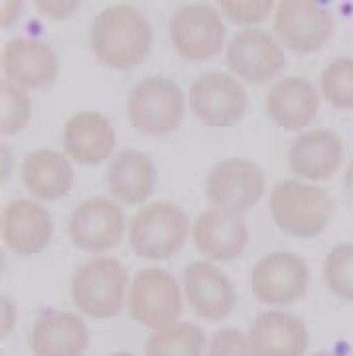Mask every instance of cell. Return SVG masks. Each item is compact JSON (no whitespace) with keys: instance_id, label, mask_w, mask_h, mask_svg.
I'll return each mask as SVG.
<instances>
[{"instance_id":"obj_1","label":"cell","mask_w":353,"mask_h":356,"mask_svg":"<svg viewBox=\"0 0 353 356\" xmlns=\"http://www.w3.org/2000/svg\"><path fill=\"white\" fill-rule=\"evenodd\" d=\"M89 44L103 65L126 72L150 54V24L132 4H111L95 16Z\"/></svg>"},{"instance_id":"obj_2","label":"cell","mask_w":353,"mask_h":356,"mask_svg":"<svg viewBox=\"0 0 353 356\" xmlns=\"http://www.w3.org/2000/svg\"><path fill=\"white\" fill-rule=\"evenodd\" d=\"M270 216L278 229L294 238H316L328 228L334 204L322 186L282 180L270 192Z\"/></svg>"},{"instance_id":"obj_3","label":"cell","mask_w":353,"mask_h":356,"mask_svg":"<svg viewBox=\"0 0 353 356\" xmlns=\"http://www.w3.org/2000/svg\"><path fill=\"white\" fill-rule=\"evenodd\" d=\"M186 97L174 79L150 76L140 79L126 99L130 125L150 137H162L176 131L184 121Z\"/></svg>"},{"instance_id":"obj_4","label":"cell","mask_w":353,"mask_h":356,"mask_svg":"<svg viewBox=\"0 0 353 356\" xmlns=\"http://www.w3.org/2000/svg\"><path fill=\"white\" fill-rule=\"evenodd\" d=\"M128 271L114 257H95L79 267L71 280L76 307L91 318L117 317L128 297Z\"/></svg>"},{"instance_id":"obj_5","label":"cell","mask_w":353,"mask_h":356,"mask_svg":"<svg viewBox=\"0 0 353 356\" xmlns=\"http://www.w3.org/2000/svg\"><path fill=\"white\" fill-rule=\"evenodd\" d=\"M188 216L168 202L144 206L128 224V243L135 255L148 261L168 259L188 238Z\"/></svg>"},{"instance_id":"obj_6","label":"cell","mask_w":353,"mask_h":356,"mask_svg":"<svg viewBox=\"0 0 353 356\" xmlns=\"http://www.w3.org/2000/svg\"><path fill=\"white\" fill-rule=\"evenodd\" d=\"M126 305L130 317L152 331L174 325L182 313V293L176 277L158 267L142 269L128 287Z\"/></svg>"},{"instance_id":"obj_7","label":"cell","mask_w":353,"mask_h":356,"mask_svg":"<svg viewBox=\"0 0 353 356\" xmlns=\"http://www.w3.org/2000/svg\"><path fill=\"white\" fill-rule=\"evenodd\" d=\"M245 86L225 72H207L189 88V109L205 127H233L247 113Z\"/></svg>"},{"instance_id":"obj_8","label":"cell","mask_w":353,"mask_h":356,"mask_svg":"<svg viewBox=\"0 0 353 356\" xmlns=\"http://www.w3.org/2000/svg\"><path fill=\"white\" fill-rule=\"evenodd\" d=\"M310 285L304 257L292 252H273L261 257L251 273V289L263 305L286 307L302 299Z\"/></svg>"},{"instance_id":"obj_9","label":"cell","mask_w":353,"mask_h":356,"mask_svg":"<svg viewBox=\"0 0 353 356\" xmlns=\"http://www.w3.org/2000/svg\"><path fill=\"white\" fill-rule=\"evenodd\" d=\"M265 192V175L249 159H227L212 168L205 180V196L212 208L245 214L261 200Z\"/></svg>"},{"instance_id":"obj_10","label":"cell","mask_w":353,"mask_h":356,"mask_svg":"<svg viewBox=\"0 0 353 356\" xmlns=\"http://www.w3.org/2000/svg\"><path fill=\"white\" fill-rule=\"evenodd\" d=\"M170 42L186 60H209L225 44V24L209 4H184L170 20Z\"/></svg>"},{"instance_id":"obj_11","label":"cell","mask_w":353,"mask_h":356,"mask_svg":"<svg viewBox=\"0 0 353 356\" xmlns=\"http://www.w3.org/2000/svg\"><path fill=\"white\" fill-rule=\"evenodd\" d=\"M275 28L289 50L314 54L332 38L334 18L312 0H282L277 6Z\"/></svg>"},{"instance_id":"obj_12","label":"cell","mask_w":353,"mask_h":356,"mask_svg":"<svg viewBox=\"0 0 353 356\" xmlns=\"http://www.w3.org/2000/svg\"><path fill=\"white\" fill-rule=\"evenodd\" d=\"M229 72L247 83H268L284 67V51L265 30L247 28L237 32L225 51Z\"/></svg>"},{"instance_id":"obj_13","label":"cell","mask_w":353,"mask_h":356,"mask_svg":"<svg viewBox=\"0 0 353 356\" xmlns=\"http://www.w3.org/2000/svg\"><path fill=\"white\" fill-rule=\"evenodd\" d=\"M125 232L121 206L109 198H87L77 206L67 222L71 243L91 254H103L119 245Z\"/></svg>"},{"instance_id":"obj_14","label":"cell","mask_w":353,"mask_h":356,"mask_svg":"<svg viewBox=\"0 0 353 356\" xmlns=\"http://www.w3.org/2000/svg\"><path fill=\"white\" fill-rule=\"evenodd\" d=\"M2 242L16 255H36L48 248L53 234L50 212L36 200L16 198L2 208Z\"/></svg>"},{"instance_id":"obj_15","label":"cell","mask_w":353,"mask_h":356,"mask_svg":"<svg viewBox=\"0 0 353 356\" xmlns=\"http://www.w3.org/2000/svg\"><path fill=\"white\" fill-rule=\"evenodd\" d=\"M184 291L198 317L221 321L235 309V287L209 261H189L184 269Z\"/></svg>"},{"instance_id":"obj_16","label":"cell","mask_w":353,"mask_h":356,"mask_svg":"<svg viewBox=\"0 0 353 356\" xmlns=\"http://www.w3.org/2000/svg\"><path fill=\"white\" fill-rule=\"evenodd\" d=\"M191 238L207 259L233 261L247 250L249 228L241 214L209 208L198 216L191 228Z\"/></svg>"},{"instance_id":"obj_17","label":"cell","mask_w":353,"mask_h":356,"mask_svg":"<svg viewBox=\"0 0 353 356\" xmlns=\"http://www.w3.org/2000/svg\"><path fill=\"white\" fill-rule=\"evenodd\" d=\"M8 79L24 89H44L58 77V56L48 44L30 38H12L0 56Z\"/></svg>"},{"instance_id":"obj_18","label":"cell","mask_w":353,"mask_h":356,"mask_svg":"<svg viewBox=\"0 0 353 356\" xmlns=\"http://www.w3.org/2000/svg\"><path fill=\"white\" fill-rule=\"evenodd\" d=\"M343 161V143L332 129H310L289 147V166L304 180L320 182L329 178Z\"/></svg>"},{"instance_id":"obj_19","label":"cell","mask_w":353,"mask_h":356,"mask_svg":"<svg viewBox=\"0 0 353 356\" xmlns=\"http://www.w3.org/2000/svg\"><path fill=\"white\" fill-rule=\"evenodd\" d=\"M249 339L259 356H306L310 334L302 318L286 311H265L257 315Z\"/></svg>"},{"instance_id":"obj_20","label":"cell","mask_w":353,"mask_h":356,"mask_svg":"<svg viewBox=\"0 0 353 356\" xmlns=\"http://www.w3.org/2000/svg\"><path fill=\"white\" fill-rule=\"evenodd\" d=\"M114 149V131L105 115L79 111L65 121L63 151L81 165L95 166L107 161Z\"/></svg>"},{"instance_id":"obj_21","label":"cell","mask_w":353,"mask_h":356,"mask_svg":"<svg viewBox=\"0 0 353 356\" xmlns=\"http://www.w3.org/2000/svg\"><path fill=\"white\" fill-rule=\"evenodd\" d=\"M266 113L270 121L286 131L306 129L318 115L320 95L304 77H286L266 93Z\"/></svg>"},{"instance_id":"obj_22","label":"cell","mask_w":353,"mask_h":356,"mask_svg":"<svg viewBox=\"0 0 353 356\" xmlns=\"http://www.w3.org/2000/svg\"><path fill=\"white\" fill-rule=\"evenodd\" d=\"M89 332L76 313H48L34 321L30 348L34 356H81L87 350Z\"/></svg>"},{"instance_id":"obj_23","label":"cell","mask_w":353,"mask_h":356,"mask_svg":"<svg viewBox=\"0 0 353 356\" xmlns=\"http://www.w3.org/2000/svg\"><path fill=\"white\" fill-rule=\"evenodd\" d=\"M74 166L67 154L38 149L30 153L20 166V180L34 198L53 202L67 196L74 188Z\"/></svg>"},{"instance_id":"obj_24","label":"cell","mask_w":353,"mask_h":356,"mask_svg":"<svg viewBox=\"0 0 353 356\" xmlns=\"http://www.w3.org/2000/svg\"><path fill=\"white\" fill-rule=\"evenodd\" d=\"M154 178L156 172L152 159L135 149L121 151L107 170V182L114 198L130 206L150 198L154 191Z\"/></svg>"},{"instance_id":"obj_25","label":"cell","mask_w":353,"mask_h":356,"mask_svg":"<svg viewBox=\"0 0 353 356\" xmlns=\"http://www.w3.org/2000/svg\"><path fill=\"white\" fill-rule=\"evenodd\" d=\"M205 346L203 331L188 321H178L174 325L154 331L146 341V356H202Z\"/></svg>"},{"instance_id":"obj_26","label":"cell","mask_w":353,"mask_h":356,"mask_svg":"<svg viewBox=\"0 0 353 356\" xmlns=\"http://www.w3.org/2000/svg\"><path fill=\"white\" fill-rule=\"evenodd\" d=\"M320 91L336 109H353V58L332 60L322 76Z\"/></svg>"},{"instance_id":"obj_27","label":"cell","mask_w":353,"mask_h":356,"mask_svg":"<svg viewBox=\"0 0 353 356\" xmlns=\"http://www.w3.org/2000/svg\"><path fill=\"white\" fill-rule=\"evenodd\" d=\"M32 115L30 97L24 88L12 83L10 79L0 81V133L16 135L28 125Z\"/></svg>"},{"instance_id":"obj_28","label":"cell","mask_w":353,"mask_h":356,"mask_svg":"<svg viewBox=\"0 0 353 356\" xmlns=\"http://www.w3.org/2000/svg\"><path fill=\"white\" fill-rule=\"evenodd\" d=\"M324 277L336 297L353 303V243H340L329 250Z\"/></svg>"},{"instance_id":"obj_29","label":"cell","mask_w":353,"mask_h":356,"mask_svg":"<svg viewBox=\"0 0 353 356\" xmlns=\"http://www.w3.org/2000/svg\"><path fill=\"white\" fill-rule=\"evenodd\" d=\"M221 13L225 14L231 22L239 26H255L261 24L270 10L275 8V2L270 0H221L219 2Z\"/></svg>"},{"instance_id":"obj_30","label":"cell","mask_w":353,"mask_h":356,"mask_svg":"<svg viewBox=\"0 0 353 356\" xmlns=\"http://www.w3.org/2000/svg\"><path fill=\"white\" fill-rule=\"evenodd\" d=\"M207 356H259L249 334L239 329H221L215 332Z\"/></svg>"},{"instance_id":"obj_31","label":"cell","mask_w":353,"mask_h":356,"mask_svg":"<svg viewBox=\"0 0 353 356\" xmlns=\"http://www.w3.org/2000/svg\"><path fill=\"white\" fill-rule=\"evenodd\" d=\"M77 2H36V10L46 16H50L53 20H63L67 16L76 13Z\"/></svg>"},{"instance_id":"obj_32","label":"cell","mask_w":353,"mask_h":356,"mask_svg":"<svg viewBox=\"0 0 353 356\" xmlns=\"http://www.w3.org/2000/svg\"><path fill=\"white\" fill-rule=\"evenodd\" d=\"M14 323H16V307L10 299L2 297V321H0V334L2 339L14 329Z\"/></svg>"},{"instance_id":"obj_33","label":"cell","mask_w":353,"mask_h":356,"mask_svg":"<svg viewBox=\"0 0 353 356\" xmlns=\"http://www.w3.org/2000/svg\"><path fill=\"white\" fill-rule=\"evenodd\" d=\"M22 2H2V26H8L14 20V16L20 13Z\"/></svg>"},{"instance_id":"obj_34","label":"cell","mask_w":353,"mask_h":356,"mask_svg":"<svg viewBox=\"0 0 353 356\" xmlns=\"http://www.w3.org/2000/svg\"><path fill=\"white\" fill-rule=\"evenodd\" d=\"M343 188H345V196L350 198V202L353 204V161L347 166V172H345V180H343Z\"/></svg>"},{"instance_id":"obj_35","label":"cell","mask_w":353,"mask_h":356,"mask_svg":"<svg viewBox=\"0 0 353 356\" xmlns=\"http://www.w3.org/2000/svg\"><path fill=\"white\" fill-rule=\"evenodd\" d=\"M312 356H338V355H334V353H329V350H318V353Z\"/></svg>"},{"instance_id":"obj_36","label":"cell","mask_w":353,"mask_h":356,"mask_svg":"<svg viewBox=\"0 0 353 356\" xmlns=\"http://www.w3.org/2000/svg\"><path fill=\"white\" fill-rule=\"evenodd\" d=\"M109 356H135V355H130V353H114V355H109Z\"/></svg>"}]
</instances>
